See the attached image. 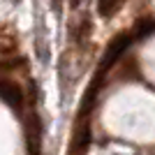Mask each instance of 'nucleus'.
<instances>
[{"mask_svg":"<svg viewBox=\"0 0 155 155\" xmlns=\"http://www.w3.org/2000/svg\"><path fill=\"white\" fill-rule=\"evenodd\" d=\"M0 56H5V58H14L16 56V39L12 35H0Z\"/></svg>","mask_w":155,"mask_h":155,"instance_id":"obj_6","label":"nucleus"},{"mask_svg":"<svg viewBox=\"0 0 155 155\" xmlns=\"http://www.w3.org/2000/svg\"><path fill=\"white\" fill-rule=\"evenodd\" d=\"M70 2H72V7H77L79 2H81V0H70Z\"/></svg>","mask_w":155,"mask_h":155,"instance_id":"obj_8","label":"nucleus"},{"mask_svg":"<svg viewBox=\"0 0 155 155\" xmlns=\"http://www.w3.org/2000/svg\"><path fill=\"white\" fill-rule=\"evenodd\" d=\"M0 97L5 100L14 111H21L23 107V88L9 79H0Z\"/></svg>","mask_w":155,"mask_h":155,"instance_id":"obj_2","label":"nucleus"},{"mask_svg":"<svg viewBox=\"0 0 155 155\" xmlns=\"http://www.w3.org/2000/svg\"><path fill=\"white\" fill-rule=\"evenodd\" d=\"M88 146H91V127H88V125H84V127H81V132H77V134H74V139H72L70 155H86Z\"/></svg>","mask_w":155,"mask_h":155,"instance_id":"obj_4","label":"nucleus"},{"mask_svg":"<svg viewBox=\"0 0 155 155\" xmlns=\"http://www.w3.org/2000/svg\"><path fill=\"white\" fill-rule=\"evenodd\" d=\"M39 146H42V125H39L37 116L30 114V118H28V150H30V155H39Z\"/></svg>","mask_w":155,"mask_h":155,"instance_id":"obj_3","label":"nucleus"},{"mask_svg":"<svg viewBox=\"0 0 155 155\" xmlns=\"http://www.w3.org/2000/svg\"><path fill=\"white\" fill-rule=\"evenodd\" d=\"M125 2H127V0H100V2H97V14H100L102 19H111Z\"/></svg>","mask_w":155,"mask_h":155,"instance_id":"obj_5","label":"nucleus"},{"mask_svg":"<svg viewBox=\"0 0 155 155\" xmlns=\"http://www.w3.org/2000/svg\"><path fill=\"white\" fill-rule=\"evenodd\" d=\"M132 39H134V35H127V32H123V35H118V37L111 39V44L107 46V51H104V56H102V63H100V70L97 72H100V74H107V72L120 60V56L125 53V49L132 44Z\"/></svg>","mask_w":155,"mask_h":155,"instance_id":"obj_1","label":"nucleus"},{"mask_svg":"<svg viewBox=\"0 0 155 155\" xmlns=\"http://www.w3.org/2000/svg\"><path fill=\"white\" fill-rule=\"evenodd\" d=\"M155 30V19H143V21H139V26L134 28V35L137 39H141V37H148L150 32Z\"/></svg>","mask_w":155,"mask_h":155,"instance_id":"obj_7","label":"nucleus"}]
</instances>
